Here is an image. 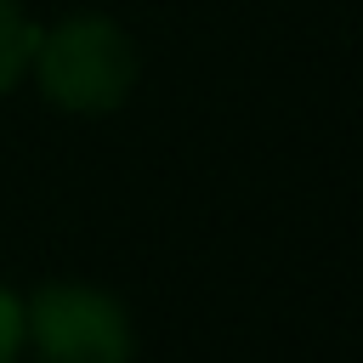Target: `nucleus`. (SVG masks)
I'll return each instance as SVG.
<instances>
[{
    "instance_id": "obj_1",
    "label": "nucleus",
    "mask_w": 363,
    "mask_h": 363,
    "mask_svg": "<svg viewBox=\"0 0 363 363\" xmlns=\"http://www.w3.org/2000/svg\"><path fill=\"white\" fill-rule=\"evenodd\" d=\"M40 91L68 113H113L136 85V45L102 11H74L34 40L28 57Z\"/></svg>"
},
{
    "instance_id": "obj_2",
    "label": "nucleus",
    "mask_w": 363,
    "mask_h": 363,
    "mask_svg": "<svg viewBox=\"0 0 363 363\" xmlns=\"http://www.w3.org/2000/svg\"><path fill=\"white\" fill-rule=\"evenodd\" d=\"M23 335L45 363H130V318L91 284H45L23 306Z\"/></svg>"
},
{
    "instance_id": "obj_3",
    "label": "nucleus",
    "mask_w": 363,
    "mask_h": 363,
    "mask_svg": "<svg viewBox=\"0 0 363 363\" xmlns=\"http://www.w3.org/2000/svg\"><path fill=\"white\" fill-rule=\"evenodd\" d=\"M34 40H40V28L23 17V6H17V0H0V96L28 74Z\"/></svg>"
},
{
    "instance_id": "obj_4",
    "label": "nucleus",
    "mask_w": 363,
    "mask_h": 363,
    "mask_svg": "<svg viewBox=\"0 0 363 363\" xmlns=\"http://www.w3.org/2000/svg\"><path fill=\"white\" fill-rule=\"evenodd\" d=\"M17 346H23V301L0 284V363H17Z\"/></svg>"
}]
</instances>
